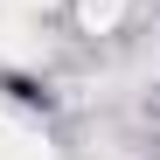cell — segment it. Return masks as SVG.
I'll use <instances>...</instances> for the list:
<instances>
[{
	"instance_id": "cell-1",
	"label": "cell",
	"mask_w": 160,
	"mask_h": 160,
	"mask_svg": "<svg viewBox=\"0 0 160 160\" xmlns=\"http://www.w3.org/2000/svg\"><path fill=\"white\" fill-rule=\"evenodd\" d=\"M7 91H14V98H21V104H49V91H42V84H35V77H7Z\"/></svg>"
}]
</instances>
